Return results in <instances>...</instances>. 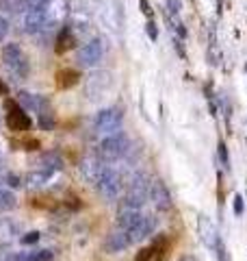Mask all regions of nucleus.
<instances>
[{
  "label": "nucleus",
  "instance_id": "f257e3e1",
  "mask_svg": "<svg viewBox=\"0 0 247 261\" xmlns=\"http://www.w3.org/2000/svg\"><path fill=\"white\" fill-rule=\"evenodd\" d=\"M150 185L152 181L147 178L145 172H139L133 176V181L128 185V192L121 200V207H130V209H141L145 205V200L150 198Z\"/></svg>",
  "mask_w": 247,
  "mask_h": 261
},
{
  "label": "nucleus",
  "instance_id": "f03ea898",
  "mask_svg": "<svg viewBox=\"0 0 247 261\" xmlns=\"http://www.w3.org/2000/svg\"><path fill=\"white\" fill-rule=\"evenodd\" d=\"M128 150H130V140H128L126 133H121V130L106 135L100 142V146H98V154H100L102 161H117Z\"/></svg>",
  "mask_w": 247,
  "mask_h": 261
},
{
  "label": "nucleus",
  "instance_id": "7ed1b4c3",
  "mask_svg": "<svg viewBox=\"0 0 247 261\" xmlns=\"http://www.w3.org/2000/svg\"><path fill=\"white\" fill-rule=\"evenodd\" d=\"M96 187L106 200H115L121 192V176L117 170H113L111 166H104L100 176L96 178Z\"/></svg>",
  "mask_w": 247,
  "mask_h": 261
},
{
  "label": "nucleus",
  "instance_id": "20e7f679",
  "mask_svg": "<svg viewBox=\"0 0 247 261\" xmlns=\"http://www.w3.org/2000/svg\"><path fill=\"white\" fill-rule=\"evenodd\" d=\"M5 109H7V126H9L13 133H24V130L30 128L33 122L28 118V113L18 105V100L7 98V100H5Z\"/></svg>",
  "mask_w": 247,
  "mask_h": 261
},
{
  "label": "nucleus",
  "instance_id": "39448f33",
  "mask_svg": "<svg viewBox=\"0 0 247 261\" xmlns=\"http://www.w3.org/2000/svg\"><path fill=\"white\" fill-rule=\"evenodd\" d=\"M3 59H5V65H7V68H9L18 79L26 76L28 63H26V57H24L22 48H20L18 44H7L5 50H3Z\"/></svg>",
  "mask_w": 247,
  "mask_h": 261
},
{
  "label": "nucleus",
  "instance_id": "423d86ee",
  "mask_svg": "<svg viewBox=\"0 0 247 261\" xmlns=\"http://www.w3.org/2000/svg\"><path fill=\"white\" fill-rule=\"evenodd\" d=\"M121 120H123V113L117 107H111V109H102L100 113L96 116V130L98 133H117L119 126H121Z\"/></svg>",
  "mask_w": 247,
  "mask_h": 261
},
{
  "label": "nucleus",
  "instance_id": "0eeeda50",
  "mask_svg": "<svg viewBox=\"0 0 247 261\" xmlns=\"http://www.w3.org/2000/svg\"><path fill=\"white\" fill-rule=\"evenodd\" d=\"M44 9H46V27H56V24H63L65 18H68L70 5L68 0H48Z\"/></svg>",
  "mask_w": 247,
  "mask_h": 261
},
{
  "label": "nucleus",
  "instance_id": "6e6552de",
  "mask_svg": "<svg viewBox=\"0 0 247 261\" xmlns=\"http://www.w3.org/2000/svg\"><path fill=\"white\" fill-rule=\"evenodd\" d=\"M102 53H104V48H102L100 39H91V42H87L78 50V61H80V65L91 68V65H96L98 61L102 59Z\"/></svg>",
  "mask_w": 247,
  "mask_h": 261
},
{
  "label": "nucleus",
  "instance_id": "1a4fd4ad",
  "mask_svg": "<svg viewBox=\"0 0 247 261\" xmlns=\"http://www.w3.org/2000/svg\"><path fill=\"white\" fill-rule=\"evenodd\" d=\"M150 200L154 202V207L161 209V211H167V209H171V205H174L171 194H169L167 185H165L163 181H152V185H150Z\"/></svg>",
  "mask_w": 247,
  "mask_h": 261
},
{
  "label": "nucleus",
  "instance_id": "9d476101",
  "mask_svg": "<svg viewBox=\"0 0 247 261\" xmlns=\"http://www.w3.org/2000/svg\"><path fill=\"white\" fill-rule=\"evenodd\" d=\"M154 228H156V218L152 216H141V220L130 228V231H126L130 235V242H143L145 238H150V235L154 233Z\"/></svg>",
  "mask_w": 247,
  "mask_h": 261
},
{
  "label": "nucleus",
  "instance_id": "9b49d317",
  "mask_svg": "<svg viewBox=\"0 0 247 261\" xmlns=\"http://www.w3.org/2000/svg\"><path fill=\"white\" fill-rule=\"evenodd\" d=\"M41 29H46V9H30L24 13V31L39 33Z\"/></svg>",
  "mask_w": 247,
  "mask_h": 261
},
{
  "label": "nucleus",
  "instance_id": "f8f14e48",
  "mask_svg": "<svg viewBox=\"0 0 247 261\" xmlns=\"http://www.w3.org/2000/svg\"><path fill=\"white\" fill-rule=\"evenodd\" d=\"M165 250H167V244H165V240H159V242H154L152 246L139 250L135 261H163Z\"/></svg>",
  "mask_w": 247,
  "mask_h": 261
},
{
  "label": "nucleus",
  "instance_id": "ddd939ff",
  "mask_svg": "<svg viewBox=\"0 0 247 261\" xmlns=\"http://www.w3.org/2000/svg\"><path fill=\"white\" fill-rule=\"evenodd\" d=\"M141 209H130V207H121L119 205V211H117V226L121 231H130L139 220H141Z\"/></svg>",
  "mask_w": 247,
  "mask_h": 261
},
{
  "label": "nucleus",
  "instance_id": "4468645a",
  "mask_svg": "<svg viewBox=\"0 0 247 261\" xmlns=\"http://www.w3.org/2000/svg\"><path fill=\"white\" fill-rule=\"evenodd\" d=\"M130 244H133L130 242V235L119 228V231H115V233H111L109 238H106L104 248H106V252H121V250H126Z\"/></svg>",
  "mask_w": 247,
  "mask_h": 261
},
{
  "label": "nucleus",
  "instance_id": "2eb2a0df",
  "mask_svg": "<svg viewBox=\"0 0 247 261\" xmlns=\"http://www.w3.org/2000/svg\"><path fill=\"white\" fill-rule=\"evenodd\" d=\"M61 168H63V159L59 157V152H54V150L44 152L37 161V170H44V172H50V174L59 172Z\"/></svg>",
  "mask_w": 247,
  "mask_h": 261
},
{
  "label": "nucleus",
  "instance_id": "dca6fc26",
  "mask_svg": "<svg viewBox=\"0 0 247 261\" xmlns=\"http://www.w3.org/2000/svg\"><path fill=\"white\" fill-rule=\"evenodd\" d=\"M76 46V37H74V33L70 27H61L59 35H56V42H54V50L56 55H65L68 50Z\"/></svg>",
  "mask_w": 247,
  "mask_h": 261
},
{
  "label": "nucleus",
  "instance_id": "f3484780",
  "mask_svg": "<svg viewBox=\"0 0 247 261\" xmlns=\"http://www.w3.org/2000/svg\"><path fill=\"white\" fill-rule=\"evenodd\" d=\"M78 79H80V74L76 70H72V68H63V70H59L54 74V81H56V87L59 89H70V87H74L78 83Z\"/></svg>",
  "mask_w": 247,
  "mask_h": 261
},
{
  "label": "nucleus",
  "instance_id": "a211bd4d",
  "mask_svg": "<svg viewBox=\"0 0 247 261\" xmlns=\"http://www.w3.org/2000/svg\"><path fill=\"white\" fill-rule=\"evenodd\" d=\"M109 87V79H106V74L102 72V74H96L89 79V83H87V94L91 96V98H102L104 94V89Z\"/></svg>",
  "mask_w": 247,
  "mask_h": 261
},
{
  "label": "nucleus",
  "instance_id": "6ab92c4d",
  "mask_svg": "<svg viewBox=\"0 0 247 261\" xmlns=\"http://www.w3.org/2000/svg\"><path fill=\"white\" fill-rule=\"evenodd\" d=\"M200 235H202V240H204L206 246L217 248V231H215V226H212L206 218H200Z\"/></svg>",
  "mask_w": 247,
  "mask_h": 261
},
{
  "label": "nucleus",
  "instance_id": "aec40b11",
  "mask_svg": "<svg viewBox=\"0 0 247 261\" xmlns=\"http://www.w3.org/2000/svg\"><path fill=\"white\" fill-rule=\"evenodd\" d=\"M18 235V226L11 220H0V244H11Z\"/></svg>",
  "mask_w": 247,
  "mask_h": 261
},
{
  "label": "nucleus",
  "instance_id": "412c9836",
  "mask_svg": "<svg viewBox=\"0 0 247 261\" xmlns=\"http://www.w3.org/2000/svg\"><path fill=\"white\" fill-rule=\"evenodd\" d=\"M20 102H22V107L24 109H28V111H41V107L46 105V100H41L39 96L35 94H28V92H20Z\"/></svg>",
  "mask_w": 247,
  "mask_h": 261
},
{
  "label": "nucleus",
  "instance_id": "4be33fe9",
  "mask_svg": "<svg viewBox=\"0 0 247 261\" xmlns=\"http://www.w3.org/2000/svg\"><path fill=\"white\" fill-rule=\"evenodd\" d=\"M102 168H104V163H100L98 159H87L85 163H82V172H85L87 181H91V183H96V178L100 176Z\"/></svg>",
  "mask_w": 247,
  "mask_h": 261
},
{
  "label": "nucleus",
  "instance_id": "5701e85b",
  "mask_svg": "<svg viewBox=\"0 0 247 261\" xmlns=\"http://www.w3.org/2000/svg\"><path fill=\"white\" fill-rule=\"evenodd\" d=\"M50 176H52L50 172H44V170H35V172H30V174L26 176V187H33V190H35V187H44Z\"/></svg>",
  "mask_w": 247,
  "mask_h": 261
},
{
  "label": "nucleus",
  "instance_id": "b1692460",
  "mask_svg": "<svg viewBox=\"0 0 247 261\" xmlns=\"http://www.w3.org/2000/svg\"><path fill=\"white\" fill-rule=\"evenodd\" d=\"M28 255V261H52L54 252L48 250V248H41V250H33V252H26Z\"/></svg>",
  "mask_w": 247,
  "mask_h": 261
},
{
  "label": "nucleus",
  "instance_id": "393cba45",
  "mask_svg": "<svg viewBox=\"0 0 247 261\" xmlns=\"http://www.w3.org/2000/svg\"><path fill=\"white\" fill-rule=\"evenodd\" d=\"M15 207V196L9 190L0 187V209H13Z\"/></svg>",
  "mask_w": 247,
  "mask_h": 261
},
{
  "label": "nucleus",
  "instance_id": "a878e982",
  "mask_svg": "<svg viewBox=\"0 0 247 261\" xmlns=\"http://www.w3.org/2000/svg\"><path fill=\"white\" fill-rule=\"evenodd\" d=\"M46 3H48V0H24L22 7H24L26 11H30V9H44Z\"/></svg>",
  "mask_w": 247,
  "mask_h": 261
},
{
  "label": "nucleus",
  "instance_id": "bb28decb",
  "mask_svg": "<svg viewBox=\"0 0 247 261\" xmlns=\"http://www.w3.org/2000/svg\"><path fill=\"white\" fill-rule=\"evenodd\" d=\"M39 238H41L39 231H30V233H26V235H22V244H37Z\"/></svg>",
  "mask_w": 247,
  "mask_h": 261
},
{
  "label": "nucleus",
  "instance_id": "cd10ccee",
  "mask_svg": "<svg viewBox=\"0 0 247 261\" xmlns=\"http://www.w3.org/2000/svg\"><path fill=\"white\" fill-rule=\"evenodd\" d=\"M219 157H221V161H224V168H230V166H228V163H230V161H228V150H226L224 144H219Z\"/></svg>",
  "mask_w": 247,
  "mask_h": 261
},
{
  "label": "nucleus",
  "instance_id": "c85d7f7f",
  "mask_svg": "<svg viewBox=\"0 0 247 261\" xmlns=\"http://www.w3.org/2000/svg\"><path fill=\"white\" fill-rule=\"evenodd\" d=\"M7 31H9V22H7L5 18H0V42H3V39H5Z\"/></svg>",
  "mask_w": 247,
  "mask_h": 261
},
{
  "label": "nucleus",
  "instance_id": "c756f323",
  "mask_svg": "<svg viewBox=\"0 0 247 261\" xmlns=\"http://www.w3.org/2000/svg\"><path fill=\"white\" fill-rule=\"evenodd\" d=\"M22 146H24V150H37L39 148V142L37 140H26Z\"/></svg>",
  "mask_w": 247,
  "mask_h": 261
},
{
  "label": "nucleus",
  "instance_id": "7c9ffc66",
  "mask_svg": "<svg viewBox=\"0 0 247 261\" xmlns=\"http://www.w3.org/2000/svg\"><path fill=\"white\" fill-rule=\"evenodd\" d=\"M7 261H28V255H26V252H18V255L7 257Z\"/></svg>",
  "mask_w": 247,
  "mask_h": 261
},
{
  "label": "nucleus",
  "instance_id": "2f4dec72",
  "mask_svg": "<svg viewBox=\"0 0 247 261\" xmlns=\"http://www.w3.org/2000/svg\"><path fill=\"white\" fill-rule=\"evenodd\" d=\"M147 35H150L152 39H156V27H154V22H147Z\"/></svg>",
  "mask_w": 247,
  "mask_h": 261
},
{
  "label": "nucleus",
  "instance_id": "473e14b6",
  "mask_svg": "<svg viewBox=\"0 0 247 261\" xmlns=\"http://www.w3.org/2000/svg\"><path fill=\"white\" fill-rule=\"evenodd\" d=\"M236 202H234V211H236V214H241V211H243V198H241V196H236V198H234Z\"/></svg>",
  "mask_w": 247,
  "mask_h": 261
},
{
  "label": "nucleus",
  "instance_id": "72a5a7b5",
  "mask_svg": "<svg viewBox=\"0 0 247 261\" xmlns=\"http://www.w3.org/2000/svg\"><path fill=\"white\" fill-rule=\"evenodd\" d=\"M217 248H219V261H232L228 257V252L224 250V246H217Z\"/></svg>",
  "mask_w": 247,
  "mask_h": 261
},
{
  "label": "nucleus",
  "instance_id": "f704fd0d",
  "mask_svg": "<svg viewBox=\"0 0 247 261\" xmlns=\"http://www.w3.org/2000/svg\"><path fill=\"white\" fill-rule=\"evenodd\" d=\"M7 181H9V185H11V187H18V185H20L18 176H13V174H9V176H7Z\"/></svg>",
  "mask_w": 247,
  "mask_h": 261
},
{
  "label": "nucleus",
  "instance_id": "c9c22d12",
  "mask_svg": "<svg viewBox=\"0 0 247 261\" xmlns=\"http://www.w3.org/2000/svg\"><path fill=\"white\" fill-rule=\"evenodd\" d=\"M7 92H9V87H7V83H5L3 79H0V96H5Z\"/></svg>",
  "mask_w": 247,
  "mask_h": 261
},
{
  "label": "nucleus",
  "instance_id": "e433bc0d",
  "mask_svg": "<svg viewBox=\"0 0 247 261\" xmlns=\"http://www.w3.org/2000/svg\"><path fill=\"white\" fill-rule=\"evenodd\" d=\"M141 9H143V13H145V15H152L150 7H147V0H141Z\"/></svg>",
  "mask_w": 247,
  "mask_h": 261
},
{
  "label": "nucleus",
  "instance_id": "4c0bfd02",
  "mask_svg": "<svg viewBox=\"0 0 247 261\" xmlns=\"http://www.w3.org/2000/svg\"><path fill=\"white\" fill-rule=\"evenodd\" d=\"M180 261H195V259H193V257H182Z\"/></svg>",
  "mask_w": 247,
  "mask_h": 261
}]
</instances>
